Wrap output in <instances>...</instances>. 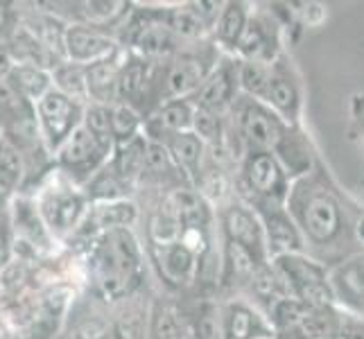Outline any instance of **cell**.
I'll list each match as a JSON object with an SVG mask.
<instances>
[{
    "label": "cell",
    "mask_w": 364,
    "mask_h": 339,
    "mask_svg": "<svg viewBox=\"0 0 364 339\" xmlns=\"http://www.w3.org/2000/svg\"><path fill=\"white\" fill-rule=\"evenodd\" d=\"M143 249L134 229L102 231L89 242V271L100 298L116 303L134 296L143 279Z\"/></svg>",
    "instance_id": "cell-1"
},
{
    "label": "cell",
    "mask_w": 364,
    "mask_h": 339,
    "mask_svg": "<svg viewBox=\"0 0 364 339\" xmlns=\"http://www.w3.org/2000/svg\"><path fill=\"white\" fill-rule=\"evenodd\" d=\"M285 208L299 226L304 240L315 247H328L342 237L346 229V217L340 199H337L321 179L306 177L294 179L285 199Z\"/></svg>",
    "instance_id": "cell-2"
},
{
    "label": "cell",
    "mask_w": 364,
    "mask_h": 339,
    "mask_svg": "<svg viewBox=\"0 0 364 339\" xmlns=\"http://www.w3.org/2000/svg\"><path fill=\"white\" fill-rule=\"evenodd\" d=\"M220 50L215 45L179 50L172 59L159 64L156 84H159V104L166 99L193 97L195 91L204 84L213 66L220 61Z\"/></svg>",
    "instance_id": "cell-3"
},
{
    "label": "cell",
    "mask_w": 364,
    "mask_h": 339,
    "mask_svg": "<svg viewBox=\"0 0 364 339\" xmlns=\"http://www.w3.org/2000/svg\"><path fill=\"white\" fill-rule=\"evenodd\" d=\"M269 262L285 283L287 294L299 298L310 310H326L335 306L337 296L333 283L317 260L308 258L306 254H290Z\"/></svg>",
    "instance_id": "cell-4"
},
{
    "label": "cell",
    "mask_w": 364,
    "mask_h": 339,
    "mask_svg": "<svg viewBox=\"0 0 364 339\" xmlns=\"http://www.w3.org/2000/svg\"><path fill=\"white\" fill-rule=\"evenodd\" d=\"M34 204L50 235L59 237L77 231L89 212V199L84 190L70 183L66 177H61L59 172L55 179H50V183L41 188V195L39 199H34Z\"/></svg>",
    "instance_id": "cell-5"
},
{
    "label": "cell",
    "mask_w": 364,
    "mask_h": 339,
    "mask_svg": "<svg viewBox=\"0 0 364 339\" xmlns=\"http://www.w3.org/2000/svg\"><path fill=\"white\" fill-rule=\"evenodd\" d=\"M240 179L251 197V208L285 206L292 181L274 152H245Z\"/></svg>",
    "instance_id": "cell-6"
},
{
    "label": "cell",
    "mask_w": 364,
    "mask_h": 339,
    "mask_svg": "<svg viewBox=\"0 0 364 339\" xmlns=\"http://www.w3.org/2000/svg\"><path fill=\"white\" fill-rule=\"evenodd\" d=\"M231 111L235 116V136L240 138L245 152H272L290 127L265 102L247 95L237 97Z\"/></svg>",
    "instance_id": "cell-7"
},
{
    "label": "cell",
    "mask_w": 364,
    "mask_h": 339,
    "mask_svg": "<svg viewBox=\"0 0 364 339\" xmlns=\"http://www.w3.org/2000/svg\"><path fill=\"white\" fill-rule=\"evenodd\" d=\"M84 107L75 99L61 95L59 91H48L39 102L34 104V118L39 136L48 154H55L68 138L82 127Z\"/></svg>",
    "instance_id": "cell-8"
},
{
    "label": "cell",
    "mask_w": 364,
    "mask_h": 339,
    "mask_svg": "<svg viewBox=\"0 0 364 339\" xmlns=\"http://www.w3.org/2000/svg\"><path fill=\"white\" fill-rule=\"evenodd\" d=\"M111 158V152L100 145L95 138L80 127L68 141L53 154L55 170L70 183L84 188Z\"/></svg>",
    "instance_id": "cell-9"
},
{
    "label": "cell",
    "mask_w": 364,
    "mask_h": 339,
    "mask_svg": "<svg viewBox=\"0 0 364 339\" xmlns=\"http://www.w3.org/2000/svg\"><path fill=\"white\" fill-rule=\"evenodd\" d=\"M220 224H222L220 229H222L224 242L240 244L247 251H251L260 262H269L260 217L249 204L233 202L229 206H224L220 212Z\"/></svg>",
    "instance_id": "cell-10"
},
{
    "label": "cell",
    "mask_w": 364,
    "mask_h": 339,
    "mask_svg": "<svg viewBox=\"0 0 364 339\" xmlns=\"http://www.w3.org/2000/svg\"><path fill=\"white\" fill-rule=\"evenodd\" d=\"M120 43L114 34L89 28L82 23H68L64 34V59L73 64L91 66L97 61L111 59L120 53Z\"/></svg>",
    "instance_id": "cell-11"
},
{
    "label": "cell",
    "mask_w": 364,
    "mask_h": 339,
    "mask_svg": "<svg viewBox=\"0 0 364 339\" xmlns=\"http://www.w3.org/2000/svg\"><path fill=\"white\" fill-rule=\"evenodd\" d=\"M237 97H240V86H237V59L222 55L218 64L208 72L204 84L188 99L199 109L224 113L235 104Z\"/></svg>",
    "instance_id": "cell-12"
},
{
    "label": "cell",
    "mask_w": 364,
    "mask_h": 339,
    "mask_svg": "<svg viewBox=\"0 0 364 339\" xmlns=\"http://www.w3.org/2000/svg\"><path fill=\"white\" fill-rule=\"evenodd\" d=\"M281 57V32L269 14L251 11L245 34L235 50V59L272 66Z\"/></svg>",
    "instance_id": "cell-13"
},
{
    "label": "cell",
    "mask_w": 364,
    "mask_h": 339,
    "mask_svg": "<svg viewBox=\"0 0 364 339\" xmlns=\"http://www.w3.org/2000/svg\"><path fill=\"white\" fill-rule=\"evenodd\" d=\"M254 210L258 212L262 224V235H265V249L269 260L290 254H304L306 240L285 206H258Z\"/></svg>",
    "instance_id": "cell-14"
},
{
    "label": "cell",
    "mask_w": 364,
    "mask_h": 339,
    "mask_svg": "<svg viewBox=\"0 0 364 339\" xmlns=\"http://www.w3.org/2000/svg\"><path fill=\"white\" fill-rule=\"evenodd\" d=\"M285 124L296 127L301 116V86L294 77L292 66L285 59H276L272 64V75L267 84V93L262 99Z\"/></svg>",
    "instance_id": "cell-15"
},
{
    "label": "cell",
    "mask_w": 364,
    "mask_h": 339,
    "mask_svg": "<svg viewBox=\"0 0 364 339\" xmlns=\"http://www.w3.org/2000/svg\"><path fill=\"white\" fill-rule=\"evenodd\" d=\"M222 319V337L224 339H274L276 333L267 315L247 303V301L233 298L220 308Z\"/></svg>",
    "instance_id": "cell-16"
},
{
    "label": "cell",
    "mask_w": 364,
    "mask_h": 339,
    "mask_svg": "<svg viewBox=\"0 0 364 339\" xmlns=\"http://www.w3.org/2000/svg\"><path fill=\"white\" fill-rule=\"evenodd\" d=\"M195 104L188 97L166 99L152 113H147L143 122V134L152 143H166L170 136H177L193 129Z\"/></svg>",
    "instance_id": "cell-17"
},
{
    "label": "cell",
    "mask_w": 364,
    "mask_h": 339,
    "mask_svg": "<svg viewBox=\"0 0 364 339\" xmlns=\"http://www.w3.org/2000/svg\"><path fill=\"white\" fill-rule=\"evenodd\" d=\"M152 256L159 267V276L166 281V285L181 290L195 281L199 258L183 242L174 240L170 244H152Z\"/></svg>",
    "instance_id": "cell-18"
},
{
    "label": "cell",
    "mask_w": 364,
    "mask_h": 339,
    "mask_svg": "<svg viewBox=\"0 0 364 339\" xmlns=\"http://www.w3.org/2000/svg\"><path fill=\"white\" fill-rule=\"evenodd\" d=\"M168 149L170 161L174 163V168L179 170V174L186 179L188 185L197 183L199 172L204 168V154H206V145L199 141L193 131H183L177 136H170L166 143H161Z\"/></svg>",
    "instance_id": "cell-19"
},
{
    "label": "cell",
    "mask_w": 364,
    "mask_h": 339,
    "mask_svg": "<svg viewBox=\"0 0 364 339\" xmlns=\"http://www.w3.org/2000/svg\"><path fill=\"white\" fill-rule=\"evenodd\" d=\"M122 59H124V53L120 50V53L111 59L86 66V93H89V104L111 107L118 102V75H120Z\"/></svg>",
    "instance_id": "cell-20"
},
{
    "label": "cell",
    "mask_w": 364,
    "mask_h": 339,
    "mask_svg": "<svg viewBox=\"0 0 364 339\" xmlns=\"http://www.w3.org/2000/svg\"><path fill=\"white\" fill-rule=\"evenodd\" d=\"M249 16H251V9L247 3H224L220 18L210 30L213 45L227 57H235V50L245 34Z\"/></svg>",
    "instance_id": "cell-21"
},
{
    "label": "cell",
    "mask_w": 364,
    "mask_h": 339,
    "mask_svg": "<svg viewBox=\"0 0 364 339\" xmlns=\"http://www.w3.org/2000/svg\"><path fill=\"white\" fill-rule=\"evenodd\" d=\"M147 339H191L181 310L170 301L156 298L147 310Z\"/></svg>",
    "instance_id": "cell-22"
},
{
    "label": "cell",
    "mask_w": 364,
    "mask_h": 339,
    "mask_svg": "<svg viewBox=\"0 0 364 339\" xmlns=\"http://www.w3.org/2000/svg\"><path fill=\"white\" fill-rule=\"evenodd\" d=\"M91 210L86 212L84 222L93 226L95 233L116 231V229H134L138 222V206L132 199H116V202L91 204Z\"/></svg>",
    "instance_id": "cell-23"
},
{
    "label": "cell",
    "mask_w": 364,
    "mask_h": 339,
    "mask_svg": "<svg viewBox=\"0 0 364 339\" xmlns=\"http://www.w3.org/2000/svg\"><path fill=\"white\" fill-rule=\"evenodd\" d=\"M147 145H149L147 136L141 134L129 143L116 145L114 154L109 158V168L132 188H136V183L143 179L145 161H147Z\"/></svg>",
    "instance_id": "cell-24"
},
{
    "label": "cell",
    "mask_w": 364,
    "mask_h": 339,
    "mask_svg": "<svg viewBox=\"0 0 364 339\" xmlns=\"http://www.w3.org/2000/svg\"><path fill=\"white\" fill-rule=\"evenodd\" d=\"M272 152L276 158H279V163L283 166L287 177H290V181L301 179L308 174L310 163H312L310 147H308V141L304 138V134H301L296 127H287L279 145H276Z\"/></svg>",
    "instance_id": "cell-25"
},
{
    "label": "cell",
    "mask_w": 364,
    "mask_h": 339,
    "mask_svg": "<svg viewBox=\"0 0 364 339\" xmlns=\"http://www.w3.org/2000/svg\"><path fill=\"white\" fill-rule=\"evenodd\" d=\"M80 7L75 11L73 23L89 25V28L109 32V28H122L124 21L129 16V3H116V0H91V3H80L75 5Z\"/></svg>",
    "instance_id": "cell-26"
},
{
    "label": "cell",
    "mask_w": 364,
    "mask_h": 339,
    "mask_svg": "<svg viewBox=\"0 0 364 339\" xmlns=\"http://www.w3.org/2000/svg\"><path fill=\"white\" fill-rule=\"evenodd\" d=\"M220 281L224 285H240V283H249L254 271L267 262H260L251 251H247L240 244L233 242H224L222 256H220Z\"/></svg>",
    "instance_id": "cell-27"
},
{
    "label": "cell",
    "mask_w": 364,
    "mask_h": 339,
    "mask_svg": "<svg viewBox=\"0 0 364 339\" xmlns=\"http://www.w3.org/2000/svg\"><path fill=\"white\" fill-rule=\"evenodd\" d=\"M5 80L9 82L11 89H14V93L32 107L39 102L48 91H53V77H50V70L39 68V66L16 64Z\"/></svg>",
    "instance_id": "cell-28"
},
{
    "label": "cell",
    "mask_w": 364,
    "mask_h": 339,
    "mask_svg": "<svg viewBox=\"0 0 364 339\" xmlns=\"http://www.w3.org/2000/svg\"><path fill=\"white\" fill-rule=\"evenodd\" d=\"M25 179H28V168H25L23 154L0 134V195L7 202L14 199L21 193Z\"/></svg>",
    "instance_id": "cell-29"
},
{
    "label": "cell",
    "mask_w": 364,
    "mask_h": 339,
    "mask_svg": "<svg viewBox=\"0 0 364 339\" xmlns=\"http://www.w3.org/2000/svg\"><path fill=\"white\" fill-rule=\"evenodd\" d=\"M53 89L59 91L61 95H66L80 104H89V93H86V66L73 64V61H61L53 70Z\"/></svg>",
    "instance_id": "cell-30"
},
{
    "label": "cell",
    "mask_w": 364,
    "mask_h": 339,
    "mask_svg": "<svg viewBox=\"0 0 364 339\" xmlns=\"http://www.w3.org/2000/svg\"><path fill=\"white\" fill-rule=\"evenodd\" d=\"M82 190L91 204H102V202H116V199H129V193L134 188L124 183L107 163V166L82 188Z\"/></svg>",
    "instance_id": "cell-31"
},
{
    "label": "cell",
    "mask_w": 364,
    "mask_h": 339,
    "mask_svg": "<svg viewBox=\"0 0 364 339\" xmlns=\"http://www.w3.org/2000/svg\"><path fill=\"white\" fill-rule=\"evenodd\" d=\"M310 308L301 303L299 298L294 296H283L279 298L276 303H272L267 308V319L272 323V328L276 335H285V333H294L301 328V323H304L310 315Z\"/></svg>",
    "instance_id": "cell-32"
},
{
    "label": "cell",
    "mask_w": 364,
    "mask_h": 339,
    "mask_svg": "<svg viewBox=\"0 0 364 339\" xmlns=\"http://www.w3.org/2000/svg\"><path fill=\"white\" fill-rule=\"evenodd\" d=\"M145 118L134 107L116 102L111 104V134H114V145H122L134 141L143 134Z\"/></svg>",
    "instance_id": "cell-33"
},
{
    "label": "cell",
    "mask_w": 364,
    "mask_h": 339,
    "mask_svg": "<svg viewBox=\"0 0 364 339\" xmlns=\"http://www.w3.org/2000/svg\"><path fill=\"white\" fill-rule=\"evenodd\" d=\"M272 66L256 64V61H240L237 59V86L240 93L254 99H265L267 84H269Z\"/></svg>",
    "instance_id": "cell-34"
},
{
    "label": "cell",
    "mask_w": 364,
    "mask_h": 339,
    "mask_svg": "<svg viewBox=\"0 0 364 339\" xmlns=\"http://www.w3.org/2000/svg\"><path fill=\"white\" fill-rule=\"evenodd\" d=\"M82 127L89 131L95 141L114 154V134H111V107L105 104H86Z\"/></svg>",
    "instance_id": "cell-35"
},
{
    "label": "cell",
    "mask_w": 364,
    "mask_h": 339,
    "mask_svg": "<svg viewBox=\"0 0 364 339\" xmlns=\"http://www.w3.org/2000/svg\"><path fill=\"white\" fill-rule=\"evenodd\" d=\"M224 113H215L208 109H199L195 107V116H193V134L202 141L204 145H215L222 141L224 136Z\"/></svg>",
    "instance_id": "cell-36"
},
{
    "label": "cell",
    "mask_w": 364,
    "mask_h": 339,
    "mask_svg": "<svg viewBox=\"0 0 364 339\" xmlns=\"http://www.w3.org/2000/svg\"><path fill=\"white\" fill-rule=\"evenodd\" d=\"M188 328H191V339H224L220 308L204 303L197 310L195 319L188 323Z\"/></svg>",
    "instance_id": "cell-37"
},
{
    "label": "cell",
    "mask_w": 364,
    "mask_h": 339,
    "mask_svg": "<svg viewBox=\"0 0 364 339\" xmlns=\"http://www.w3.org/2000/svg\"><path fill=\"white\" fill-rule=\"evenodd\" d=\"M337 285L344 287L348 298H355L360 306H364V260L350 262V265L342 267L340 274H337Z\"/></svg>",
    "instance_id": "cell-38"
},
{
    "label": "cell",
    "mask_w": 364,
    "mask_h": 339,
    "mask_svg": "<svg viewBox=\"0 0 364 339\" xmlns=\"http://www.w3.org/2000/svg\"><path fill=\"white\" fill-rule=\"evenodd\" d=\"M16 256V237H14V226H11L9 206L0 210V274H3Z\"/></svg>",
    "instance_id": "cell-39"
},
{
    "label": "cell",
    "mask_w": 364,
    "mask_h": 339,
    "mask_svg": "<svg viewBox=\"0 0 364 339\" xmlns=\"http://www.w3.org/2000/svg\"><path fill=\"white\" fill-rule=\"evenodd\" d=\"M335 339H364V321L350 315H342Z\"/></svg>",
    "instance_id": "cell-40"
},
{
    "label": "cell",
    "mask_w": 364,
    "mask_h": 339,
    "mask_svg": "<svg viewBox=\"0 0 364 339\" xmlns=\"http://www.w3.org/2000/svg\"><path fill=\"white\" fill-rule=\"evenodd\" d=\"M11 7H14V5L0 3V41H5L18 25V11L11 9Z\"/></svg>",
    "instance_id": "cell-41"
},
{
    "label": "cell",
    "mask_w": 364,
    "mask_h": 339,
    "mask_svg": "<svg viewBox=\"0 0 364 339\" xmlns=\"http://www.w3.org/2000/svg\"><path fill=\"white\" fill-rule=\"evenodd\" d=\"M14 59H11V53L5 41H0V80H5L7 75L11 72V68H14Z\"/></svg>",
    "instance_id": "cell-42"
},
{
    "label": "cell",
    "mask_w": 364,
    "mask_h": 339,
    "mask_svg": "<svg viewBox=\"0 0 364 339\" xmlns=\"http://www.w3.org/2000/svg\"><path fill=\"white\" fill-rule=\"evenodd\" d=\"M5 206H7V199H5L3 195H0V210H3Z\"/></svg>",
    "instance_id": "cell-43"
},
{
    "label": "cell",
    "mask_w": 364,
    "mask_h": 339,
    "mask_svg": "<svg viewBox=\"0 0 364 339\" xmlns=\"http://www.w3.org/2000/svg\"><path fill=\"white\" fill-rule=\"evenodd\" d=\"M57 339H70V337H64V335H59Z\"/></svg>",
    "instance_id": "cell-44"
}]
</instances>
